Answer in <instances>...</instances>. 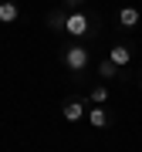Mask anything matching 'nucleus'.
I'll use <instances>...</instances> for the list:
<instances>
[{
	"mask_svg": "<svg viewBox=\"0 0 142 152\" xmlns=\"http://www.w3.org/2000/svg\"><path fill=\"white\" fill-rule=\"evenodd\" d=\"M64 34H71V37H88V34H95V20H91L85 10H68V17H64Z\"/></svg>",
	"mask_w": 142,
	"mask_h": 152,
	"instance_id": "obj_1",
	"label": "nucleus"
},
{
	"mask_svg": "<svg viewBox=\"0 0 142 152\" xmlns=\"http://www.w3.org/2000/svg\"><path fill=\"white\" fill-rule=\"evenodd\" d=\"M61 61H64V68H71V71H85L91 64V51H88L85 44H71V48L61 51Z\"/></svg>",
	"mask_w": 142,
	"mask_h": 152,
	"instance_id": "obj_2",
	"label": "nucleus"
},
{
	"mask_svg": "<svg viewBox=\"0 0 142 152\" xmlns=\"http://www.w3.org/2000/svg\"><path fill=\"white\" fill-rule=\"evenodd\" d=\"M61 115H64V122H81L88 115L85 98H64V102H61Z\"/></svg>",
	"mask_w": 142,
	"mask_h": 152,
	"instance_id": "obj_3",
	"label": "nucleus"
},
{
	"mask_svg": "<svg viewBox=\"0 0 142 152\" xmlns=\"http://www.w3.org/2000/svg\"><path fill=\"white\" fill-rule=\"evenodd\" d=\"M108 61L115 68H129V61H132V48L129 44H115V48L108 51Z\"/></svg>",
	"mask_w": 142,
	"mask_h": 152,
	"instance_id": "obj_4",
	"label": "nucleus"
},
{
	"mask_svg": "<svg viewBox=\"0 0 142 152\" xmlns=\"http://www.w3.org/2000/svg\"><path fill=\"white\" fill-rule=\"evenodd\" d=\"M139 20H142L139 7H122V10H119V27L132 31V27H139Z\"/></svg>",
	"mask_w": 142,
	"mask_h": 152,
	"instance_id": "obj_5",
	"label": "nucleus"
},
{
	"mask_svg": "<svg viewBox=\"0 0 142 152\" xmlns=\"http://www.w3.org/2000/svg\"><path fill=\"white\" fill-rule=\"evenodd\" d=\"M17 17H20L17 0H0V24H14Z\"/></svg>",
	"mask_w": 142,
	"mask_h": 152,
	"instance_id": "obj_6",
	"label": "nucleus"
},
{
	"mask_svg": "<svg viewBox=\"0 0 142 152\" xmlns=\"http://www.w3.org/2000/svg\"><path fill=\"white\" fill-rule=\"evenodd\" d=\"M88 122H91L95 129H108V125H112V118H108V112H105L102 105H91V108H88Z\"/></svg>",
	"mask_w": 142,
	"mask_h": 152,
	"instance_id": "obj_7",
	"label": "nucleus"
},
{
	"mask_svg": "<svg viewBox=\"0 0 142 152\" xmlns=\"http://www.w3.org/2000/svg\"><path fill=\"white\" fill-rule=\"evenodd\" d=\"M64 17H68V10H51L48 14V31H64Z\"/></svg>",
	"mask_w": 142,
	"mask_h": 152,
	"instance_id": "obj_8",
	"label": "nucleus"
},
{
	"mask_svg": "<svg viewBox=\"0 0 142 152\" xmlns=\"http://www.w3.org/2000/svg\"><path fill=\"white\" fill-rule=\"evenodd\" d=\"M88 102H91V105H105V102H108V88H105V85L91 88V95H88Z\"/></svg>",
	"mask_w": 142,
	"mask_h": 152,
	"instance_id": "obj_9",
	"label": "nucleus"
},
{
	"mask_svg": "<svg viewBox=\"0 0 142 152\" xmlns=\"http://www.w3.org/2000/svg\"><path fill=\"white\" fill-rule=\"evenodd\" d=\"M98 75H102V78H119V68L105 58V61H98Z\"/></svg>",
	"mask_w": 142,
	"mask_h": 152,
	"instance_id": "obj_10",
	"label": "nucleus"
},
{
	"mask_svg": "<svg viewBox=\"0 0 142 152\" xmlns=\"http://www.w3.org/2000/svg\"><path fill=\"white\" fill-rule=\"evenodd\" d=\"M64 7H68V10H81L85 0H64Z\"/></svg>",
	"mask_w": 142,
	"mask_h": 152,
	"instance_id": "obj_11",
	"label": "nucleus"
},
{
	"mask_svg": "<svg viewBox=\"0 0 142 152\" xmlns=\"http://www.w3.org/2000/svg\"><path fill=\"white\" fill-rule=\"evenodd\" d=\"M139 78H142V71H139Z\"/></svg>",
	"mask_w": 142,
	"mask_h": 152,
	"instance_id": "obj_12",
	"label": "nucleus"
}]
</instances>
